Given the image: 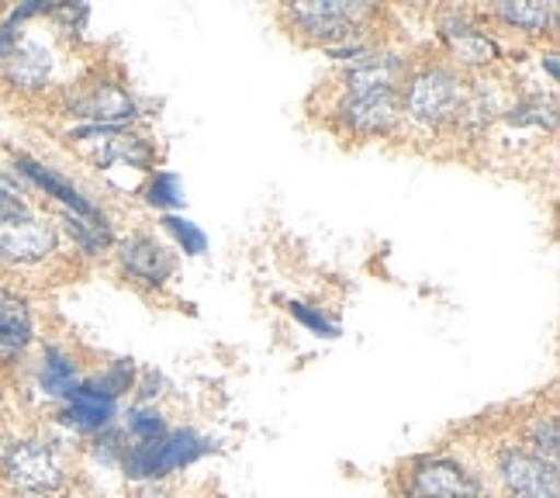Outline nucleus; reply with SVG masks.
<instances>
[{"mask_svg": "<svg viewBox=\"0 0 560 498\" xmlns=\"http://www.w3.org/2000/svg\"><path fill=\"white\" fill-rule=\"evenodd\" d=\"M201 450H205V443L194 437V432L180 429V432H170V437H160V440L136 443L125 453V471H128V478H163L166 471L194 461Z\"/></svg>", "mask_w": 560, "mask_h": 498, "instance_id": "nucleus-1", "label": "nucleus"}, {"mask_svg": "<svg viewBox=\"0 0 560 498\" xmlns=\"http://www.w3.org/2000/svg\"><path fill=\"white\" fill-rule=\"evenodd\" d=\"M460 83L446 70H425L408 83L405 107L425 125H443L460 112Z\"/></svg>", "mask_w": 560, "mask_h": 498, "instance_id": "nucleus-2", "label": "nucleus"}, {"mask_svg": "<svg viewBox=\"0 0 560 498\" xmlns=\"http://www.w3.org/2000/svg\"><path fill=\"white\" fill-rule=\"evenodd\" d=\"M363 14H368V4H353V0H301V4L291 8V18L298 25L322 42L350 38Z\"/></svg>", "mask_w": 560, "mask_h": 498, "instance_id": "nucleus-3", "label": "nucleus"}, {"mask_svg": "<svg viewBox=\"0 0 560 498\" xmlns=\"http://www.w3.org/2000/svg\"><path fill=\"white\" fill-rule=\"evenodd\" d=\"M56 250V232L32 215H0V259L35 264Z\"/></svg>", "mask_w": 560, "mask_h": 498, "instance_id": "nucleus-4", "label": "nucleus"}, {"mask_svg": "<svg viewBox=\"0 0 560 498\" xmlns=\"http://www.w3.org/2000/svg\"><path fill=\"white\" fill-rule=\"evenodd\" d=\"M4 474L11 485L25 488V491H49L59 485V464L52 458L49 447L42 443H14L4 458Z\"/></svg>", "mask_w": 560, "mask_h": 498, "instance_id": "nucleus-5", "label": "nucleus"}, {"mask_svg": "<svg viewBox=\"0 0 560 498\" xmlns=\"http://www.w3.org/2000/svg\"><path fill=\"white\" fill-rule=\"evenodd\" d=\"M401 101L395 94V86H384V91H360L347 94L342 101V121L357 132H384L398 121Z\"/></svg>", "mask_w": 560, "mask_h": 498, "instance_id": "nucleus-6", "label": "nucleus"}, {"mask_svg": "<svg viewBox=\"0 0 560 498\" xmlns=\"http://www.w3.org/2000/svg\"><path fill=\"white\" fill-rule=\"evenodd\" d=\"M502 482L512 495H560L557 464H547L533 453H502Z\"/></svg>", "mask_w": 560, "mask_h": 498, "instance_id": "nucleus-7", "label": "nucleus"}, {"mask_svg": "<svg viewBox=\"0 0 560 498\" xmlns=\"http://www.w3.org/2000/svg\"><path fill=\"white\" fill-rule=\"evenodd\" d=\"M416 491L422 498H474V478L450 461H425L412 474Z\"/></svg>", "mask_w": 560, "mask_h": 498, "instance_id": "nucleus-8", "label": "nucleus"}, {"mask_svg": "<svg viewBox=\"0 0 560 498\" xmlns=\"http://www.w3.org/2000/svg\"><path fill=\"white\" fill-rule=\"evenodd\" d=\"M121 259H125L128 274H136L139 280H145V285H163V280L174 274V259H170V253L156 240H145V235L128 240L121 250Z\"/></svg>", "mask_w": 560, "mask_h": 498, "instance_id": "nucleus-9", "label": "nucleus"}, {"mask_svg": "<svg viewBox=\"0 0 560 498\" xmlns=\"http://www.w3.org/2000/svg\"><path fill=\"white\" fill-rule=\"evenodd\" d=\"M77 112L83 118H94V121H125V118H136V101L128 97L121 86L115 83H97L88 97H80Z\"/></svg>", "mask_w": 560, "mask_h": 498, "instance_id": "nucleus-10", "label": "nucleus"}, {"mask_svg": "<svg viewBox=\"0 0 560 498\" xmlns=\"http://www.w3.org/2000/svg\"><path fill=\"white\" fill-rule=\"evenodd\" d=\"M52 70V59L49 53L42 49V46H32V42H25V46H18L8 53L4 59V73L14 86H25V91H35V86L46 83Z\"/></svg>", "mask_w": 560, "mask_h": 498, "instance_id": "nucleus-11", "label": "nucleus"}, {"mask_svg": "<svg viewBox=\"0 0 560 498\" xmlns=\"http://www.w3.org/2000/svg\"><path fill=\"white\" fill-rule=\"evenodd\" d=\"M28 336H32V322H28L25 301L0 294V360L18 357L25 350Z\"/></svg>", "mask_w": 560, "mask_h": 498, "instance_id": "nucleus-12", "label": "nucleus"}, {"mask_svg": "<svg viewBox=\"0 0 560 498\" xmlns=\"http://www.w3.org/2000/svg\"><path fill=\"white\" fill-rule=\"evenodd\" d=\"M67 398H70V408L62 413V419L77 429H101V426H107V419H112V413H115V402L97 395L91 384L73 387Z\"/></svg>", "mask_w": 560, "mask_h": 498, "instance_id": "nucleus-13", "label": "nucleus"}, {"mask_svg": "<svg viewBox=\"0 0 560 498\" xmlns=\"http://www.w3.org/2000/svg\"><path fill=\"white\" fill-rule=\"evenodd\" d=\"M398 80V62L392 56H368V59H357L350 73H347V86L350 94L360 91H384V86H395Z\"/></svg>", "mask_w": 560, "mask_h": 498, "instance_id": "nucleus-14", "label": "nucleus"}, {"mask_svg": "<svg viewBox=\"0 0 560 498\" xmlns=\"http://www.w3.org/2000/svg\"><path fill=\"white\" fill-rule=\"evenodd\" d=\"M18 166L21 170H25L28 173V177L35 181V184H42V187H46L49 194H52V198H59L62 205H70L77 215H83V219H101V215L88 205V201H83L80 198V194L67 184V181H62V177H56V173L52 170H46V166H38V163H32V160H18Z\"/></svg>", "mask_w": 560, "mask_h": 498, "instance_id": "nucleus-15", "label": "nucleus"}, {"mask_svg": "<svg viewBox=\"0 0 560 498\" xmlns=\"http://www.w3.org/2000/svg\"><path fill=\"white\" fill-rule=\"evenodd\" d=\"M446 42L450 49H454L464 62H470V67H485V62L494 59V42L485 38L481 32H474L467 25H446Z\"/></svg>", "mask_w": 560, "mask_h": 498, "instance_id": "nucleus-16", "label": "nucleus"}, {"mask_svg": "<svg viewBox=\"0 0 560 498\" xmlns=\"http://www.w3.org/2000/svg\"><path fill=\"white\" fill-rule=\"evenodd\" d=\"M499 14L515 28L526 32H544L553 18V8L544 4V0H509V4H499Z\"/></svg>", "mask_w": 560, "mask_h": 498, "instance_id": "nucleus-17", "label": "nucleus"}, {"mask_svg": "<svg viewBox=\"0 0 560 498\" xmlns=\"http://www.w3.org/2000/svg\"><path fill=\"white\" fill-rule=\"evenodd\" d=\"M42 387H46L49 395H62V398H67L77 387L73 384V367L59 350H46V360H42Z\"/></svg>", "mask_w": 560, "mask_h": 498, "instance_id": "nucleus-18", "label": "nucleus"}, {"mask_svg": "<svg viewBox=\"0 0 560 498\" xmlns=\"http://www.w3.org/2000/svg\"><path fill=\"white\" fill-rule=\"evenodd\" d=\"M509 121H515V125L533 121V125L553 128L557 125V104H553V97H529V101H523L520 107H515V112L509 115Z\"/></svg>", "mask_w": 560, "mask_h": 498, "instance_id": "nucleus-19", "label": "nucleus"}, {"mask_svg": "<svg viewBox=\"0 0 560 498\" xmlns=\"http://www.w3.org/2000/svg\"><path fill=\"white\" fill-rule=\"evenodd\" d=\"M67 225H70V232H73L77 240H80L83 246H88V250H101V246L112 243V232H107L104 219H91V222H83L80 215H67Z\"/></svg>", "mask_w": 560, "mask_h": 498, "instance_id": "nucleus-20", "label": "nucleus"}, {"mask_svg": "<svg viewBox=\"0 0 560 498\" xmlns=\"http://www.w3.org/2000/svg\"><path fill=\"white\" fill-rule=\"evenodd\" d=\"M128 384H132V363H118V367H112L104 378H97V381H91V387L97 395H104L107 402H115L121 392H128Z\"/></svg>", "mask_w": 560, "mask_h": 498, "instance_id": "nucleus-21", "label": "nucleus"}, {"mask_svg": "<svg viewBox=\"0 0 560 498\" xmlns=\"http://www.w3.org/2000/svg\"><path fill=\"white\" fill-rule=\"evenodd\" d=\"M533 450H536L533 458L557 464V422L553 419H547V422H540L533 429Z\"/></svg>", "mask_w": 560, "mask_h": 498, "instance_id": "nucleus-22", "label": "nucleus"}, {"mask_svg": "<svg viewBox=\"0 0 560 498\" xmlns=\"http://www.w3.org/2000/svg\"><path fill=\"white\" fill-rule=\"evenodd\" d=\"M128 429L136 432V440H139V443H149V440L166 437V432H163V419H160L156 413H132V416H128Z\"/></svg>", "mask_w": 560, "mask_h": 498, "instance_id": "nucleus-23", "label": "nucleus"}, {"mask_svg": "<svg viewBox=\"0 0 560 498\" xmlns=\"http://www.w3.org/2000/svg\"><path fill=\"white\" fill-rule=\"evenodd\" d=\"M149 201L160 205V208H166V205H180V201H184V198H180V184H177L174 173H160V177L153 181V187H149Z\"/></svg>", "mask_w": 560, "mask_h": 498, "instance_id": "nucleus-24", "label": "nucleus"}, {"mask_svg": "<svg viewBox=\"0 0 560 498\" xmlns=\"http://www.w3.org/2000/svg\"><path fill=\"white\" fill-rule=\"evenodd\" d=\"M163 225L177 235L184 253H205V232H198L190 222H184V219H166Z\"/></svg>", "mask_w": 560, "mask_h": 498, "instance_id": "nucleus-25", "label": "nucleus"}, {"mask_svg": "<svg viewBox=\"0 0 560 498\" xmlns=\"http://www.w3.org/2000/svg\"><path fill=\"white\" fill-rule=\"evenodd\" d=\"M291 312L301 319V322H308V326L312 329H318V333H326V336H336V326H329V322L326 319H322V315H312L305 305H291Z\"/></svg>", "mask_w": 560, "mask_h": 498, "instance_id": "nucleus-26", "label": "nucleus"}, {"mask_svg": "<svg viewBox=\"0 0 560 498\" xmlns=\"http://www.w3.org/2000/svg\"><path fill=\"white\" fill-rule=\"evenodd\" d=\"M18 498H46L42 491H25V495H18Z\"/></svg>", "mask_w": 560, "mask_h": 498, "instance_id": "nucleus-27", "label": "nucleus"}, {"mask_svg": "<svg viewBox=\"0 0 560 498\" xmlns=\"http://www.w3.org/2000/svg\"><path fill=\"white\" fill-rule=\"evenodd\" d=\"M512 498H553V495H512Z\"/></svg>", "mask_w": 560, "mask_h": 498, "instance_id": "nucleus-28", "label": "nucleus"}, {"mask_svg": "<svg viewBox=\"0 0 560 498\" xmlns=\"http://www.w3.org/2000/svg\"><path fill=\"white\" fill-rule=\"evenodd\" d=\"M474 498H478V495H474Z\"/></svg>", "mask_w": 560, "mask_h": 498, "instance_id": "nucleus-29", "label": "nucleus"}]
</instances>
